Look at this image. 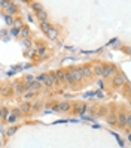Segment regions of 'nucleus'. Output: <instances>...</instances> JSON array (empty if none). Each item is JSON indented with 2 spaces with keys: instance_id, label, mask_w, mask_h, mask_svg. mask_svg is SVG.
<instances>
[{
  "instance_id": "24",
  "label": "nucleus",
  "mask_w": 131,
  "mask_h": 148,
  "mask_svg": "<svg viewBox=\"0 0 131 148\" xmlns=\"http://www.w3.org/2000/svg\"><path fill=\"white\" fill-rule=\"evenodd\" d=\"M106 114H109V109H107L106 106H101V108H100V111H98V115H101V117H103V115H106Z\"/></svg>"
},
{
  "instance_id": "17",
  "label": "nucleus",
  "mask_w": 131,
  "mask_h": 148,
  "mask_svg": "<svg viewBox=\"0 0 131 148\" xmlns=\"http://www.w3.org/2000/svg\"><path fill=\"white\" fill-rule=\"evenodd\" d=\"M58 33H60V30H58L57 27H54V29H52V30L46 34V36H48V39H49V40H55V39L58 38Z\"/></svg>"
},
{
  "instance_id": "4",
  "label": "nucleus",
  "mask_w": 131,
  "mask_h": 148,
  "mask_svg": "<svg viewBox=\"0 0 131 148\" xmlns=\"http://www.w3.org/2000/svg\"><path fill=\"white\" fill-rule=\"evenodd\" d=\"M54 111H63V112H69V111H72V103L70 102H58L57 105L54 106Z\"/></svg>"
},
{
  "instance_id": "28",
  "label": "nucleus",
  "mask_w": 131,
  "mask_h": 148,
  "mask_svg": "<svg viewBox=\"0 0 131 148\" xmlns=\"http://www.w3.org/2000/svg\"><path fill=\"white\" fill-rule=\"evenodd\" d=\"M0 118L3 120V106H0Z\"/></svg>"
},
{
  "instance_id": "21",
  "label": "nucleus",
  "mask_w": 131,
  "mask_h": 148,
  "mask_svg": "<svg viewBox=\"0 0 131 148\" xmlns=\"http://www.w3.org/2000/svg\"><path fill=\"white\" fill-rule=\"evenodd\" d=\"M37 54L42 56V57H45V56H46V48L43 47V45H39V47H37Z\"/></svg>"
},
{
  "instance_id": "3",
  "label": "nucleus",
  "mask_w": 131,
  "mask_h": 148,
  "mask_svg": "<svg viewBox=\"0 0 131 148\" xmlns=\"http://www.w3.org/2000/svg\"><path fill=\"white\" fill-rule=\"evenodd\" d=\"M119 71L115 64H109V63H103V78H112L113 75H116Z\"/></svg>"
},
{
  "instance_id": "9",
  "label": "nucleus",
  "mask_w": 131,
  "mask_h": 148,
  "mask_svg": "<svg viewBox=\"0 0 131 148\" xmlns=\"http://www.w3.org/2000/svg\"><path fill=\"white\" fill-rule=\"evenodd\" d=\"M20 111H21V114H25V115H29L30 112H31V102H27V100H24L21 102V105L18 106Z\"/></svg>"
},
{
  "instance_id": "7",
  "label": "nucleus",
  "mask_w": 131,
  "mask_h": 148,
  "mask_svg": "<svg viewBox=\"0 0 131 148\" xmlns=\"http://www.w3.org/2000/svg\"><path fill=\"white\" fill-rule=\"evenodd\" d=\"M0 94L3 96V97H11L14 94V90H12V84H5L2 88H0Z\"/></svg>"
},
{
  "instance_id": "10",
  "label": "nucleus",
  "mask_w": 131,
  "mask_h": 148,
  "mask_svg": "<svg viewBox=\"0 0 131 148\" xmlns=\"http://www.w3.org/2000/svg\"><path fill=\"white\" fill-rule=\"evenodd\" d=\"M12 90H14V94H22L24 93V84L21 81H15L12 84Z\"/></svg>"
},
{
  "instance_id": "1",
  "label": "nucleus",
  "mask_w": 131,
  "mask_h": 148,
  "mask_svg": "<svg viewBox=\"0 0 131 148\" xmlns=\"http://www.w3.org/2000/svg\"><path fill=\"white\" fill-rule=\"evenodd\" d=\"M116 126H119L121 129H127V130L130 129V126H131V115H130V112H127V111L119 112Z\"/></svg>"
},
{
  "instance_id": "23",
  "label": "nucleus",
  "mask_w": 131,
  "mask_h": 148,
  "mask_svg": "<svg viewBox=\"0 0 131 148\" xmlns=\"http://www.w3.org/2000/svg\"><path fill=\"white\" fill-rule=\"evenodd\" d=\"M22 114H21V111H20V108H15V109H12V117H15V118H18V117H21Z\"/></svg>"
},
{
  "instance_id": "27",
  "label": "nucleus",
  "mask_w": 131,
  "mask_h": 148,
  "mask_svg": "<svg viewBox=\"0 0 131 148\" xmlns=\"http://www.w3.org/2000/svg\"><path fill=\"white\" fill-rule=\"evenodd\" d=\"M15 130H16V127H11L9 130H7V136H11V135H14V133H15Z\"/></svg>"
},
{
  "instance_id": "8",
  "label": "nucleus",
  "mask_w": 131,
  "mask_h": 148,
  "mask_svg": "<svg viewBox=\"0 0 131 148\" xmlns=\"http://www.w3.org/2000/svg\"><path fill=\"white\" fill-rule=\"evenodd\" d=\"M69 71H70V73H72V76H73V79H75L76 84L83 81V78H82V75H81L79 67H72V69H69Z\"/></svg>"
},
{
  "instance_id": "5",
  "label": "nucleus",
  "mask_w": 131,
  "mask_h": 148,
  "mask_svg": "<svg viewBox=\"0 0 131 148\" xmlns=\"http://www.w3.org/2000/svg\"><path fill=\"white\" fill-rule=\"evenodd\" d=\"M45 82L49 88H54V87H57V78H55V75H54V72H49V73H46V78H45Z\"/></svg>"
},
{
  "instance_id": "12",
  "label": "nucleus",
  "mask_w": 131,
  "mask_h": 148,
  "mask_svg": "<svg viewBox=\"0 0 131 148\" xmlns=\"http://www.w3.org/2000/svg\"><path fill=\"white\" fill-rule=\"evenodd\" d=\"M92 69V73L94 75H98V76H103V63H95L91 66Z\"/></svg>"
},
{
  "instance_id": "19",
  "label": "nucleus",
  "mask_w": 131,
  "mask_h": 148,
  "mask_svg": "<svg viewBox=\"0 0 131 148\" xmlns=\"http://www.w3.org/2000/svg\"><path fill=\"white\" fill-rule=\"evenodd\" d=\"M86 109V106L83 105V103H77V105L75 106V111H76V114H82V112Z\"/></svg>"
},
{
  "instance_id": "14",
  "label": "nucleus",
  "mask_w": 131,
  "mask_h": 148,
  "mask_svg": "<svg viewBox=\"0 0 131 148\" xmlns=\"http://www.w3.org/2000/svg\"><path fill=\"white\" fill-rule=\"evenodd\" d=\"M64 82H67L69 85H75L76 82H75V79H73V76H72V73H70V71H64Z\"/></svg>"
},
{
  "instance_id": "18",
  "label": "nucleus",
  "mask_w": 131,
  "mask_h": 148,
  "mask_svg": "<svg viewBox=\"0 0 131 148\" xmlns=\"http://www.w3.org/2000/svg\"><path fill=\"white\" fill-rule=\"evenodd\" d=\"M55 78H57V82H64V71H61V69H58V71L54 72Z\"/></svg>"
},
{
  "instance_id": "13",
  "label": "nucleus",
  "mask_w": 131,
  "mask_h": 148,
  "mask_svg": "<svg viewBox=\"0 0 131 148\" xmlns=\"http://www.w3.org/2000/svg\"><path fill=\"white\" fill-rule=\"evenodd\" d=\"M36 16H37V20L40 21V23H48V12L45 11V9H42V11H39V12H36Z\"/></svg>"
},
{
  "instance_id": "25",
  "label": "nucleus",
  "mask_w": 131,
  "mask_h": 148,
  "mask_svg": "<svg viewBox=\"0 0 131 148\" xmlns=\"http://www.w3.org/2000/svg\"><path fill=\"white\" fill-rule=\"evenodd\" d=\"M29 33H30V32H29L27 27H22V29H21V36H22V38H24V36H29Z\"/></svg>"
},
{
  "instance_id": "22",
  "label": "nucleus",
  "mask_w": 131,
  "mask_h": 148,
  "mask_svg": "<svg viewBox=\"0 0 131 148\" xmlns=\"http://www.w3.org/2000/svg\"><path fill=\"white\" fill-rule=\"evenodd\" d=\"M42 108V103L40 102H34V103H31V111H39Z\"/></svg>"
},
{
  "instance_id": "26",
  "label": "nucleus",
  "mask_w": 131,
  "mask_h": 148,
  "mask_svg": "<svg viewBox=\"0 0 131 148\" xmlns=\"http://www.w3.org/2000/svg\"><path fill=\"white\" fill-rule=\"evenodd\" d=\"M122 88H124V93H125V96H128V93H130V84L127 82L124 87H122Z\"/></svg>"
},
{
  "instance_id": "16",
  "label": "nucleus",
  "mask_w": 131,
  "mask_h": 148,
  "mask_svg": "<svg viewBox=\"0 0 131 148\" xmlns=\"http://www.w3.org/2000/svg\"><path fill=\"white\" fill-rule=\"evenodd\" d=\"M5 11H6L7 16H9V15H14V14L16 12V6H15L14 3H7V5L5 6Z\"/></svg>"
},
{
  "instance_id": "11",
  "label": "nucleus",
  "mask_w": 131,
  "mask_h": 148,
  "mask_svg": "<svg viewBox=\"0 0 131 148\" xmlns=\"http://www.w3.org/2000/svg\"><path fill=\"white\" fill-rule=\"evenodd\" d=\"M106 121L109 126H116L118 123V114L116 112H109V115L106 117Z\"/></svg>"
},
{
  "instance_id": "20",
  "label": "nucleus",
  "mask_w": 131,
  "mask_h": 148,
  "mask_svg": "<svg viewBox=\"0 0 131 148\" xmlns=\"http://www.w3.org/2000/svg\"><path fill=\"white\" fill-rule=\"evenodd\" d=\"M31 8H33V9L36 11V12H39V11H42V9H43L42 3H37V2H33V3H31Z\"/></svg>"
},
{
  "instance_id": "6",
  "label": "nucleus",
  "mask_w": 131,
  "mask_h": 148,
  "mask_svg": "<svg viewBox=\"0 0 131 148\" xmlns=\"http://www.w3.org/2000/svg\"><path fill=\"white\" fill-rule=\"evenodd\" d=\"M79 71H81V75H82L83 79H85V78H92V76H94L92 69H91V64H85V66L79 67Z\"/></svg>"
},
{
  "instance_id": "15",
  "label": "nucleus",
  "mask_w": 131,
  "mask_h": 148,
  "mask_svg": "<svg viewBox=\"0 0 131 148\" xmlns=\"http://www.w3.org/2000/svg\"><path fill=\"white\" fill-rule=\"evenodd\" d=\"M52 29H54V25H52L49 21H48V23H40V30L45 33V34H48Z\"/></svg>"
},
{
  "instance_id": "2",
  "label": "nucleus",
  "mask_w": 131,
  "mask_h": 148,
  "mask_svg": "<svg viewBox=\"0 0 131 148\" xmlns=\"http://www.w3.org/2000/svg\"><path fill=\"white\" fill-rule=\"evenodd\" d=\"M127 82H128V81H127L125 75L121 73V72H118L116 75L112 76V85L115 87V88H122V87H124Z\"/></svg>"
}]
</instances>
